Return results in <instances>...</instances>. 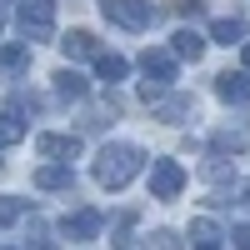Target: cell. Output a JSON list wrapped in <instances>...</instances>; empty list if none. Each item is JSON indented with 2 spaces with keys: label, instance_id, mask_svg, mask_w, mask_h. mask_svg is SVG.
<instances>
[{
  "label": "cell",
  "instance_id": "1",
  "mask_svg": "<svg viewBox=\"0 0 250 250\" xmlns=\"http://www.w3.org/2000/svg\"><path fill=\"white\" fill-rule=\"evenodd\" d=\"M140 170H145V150H140V145H130V140L100 145V155H95V180L105 185V190H125Z\"/></svg>",
  "mask_w": 250,
  "mask_h": 250
},
{
  "label": "cell",
  "instance_id": "2",
  "mask_svg": "<svg viewBox=\"0 0 250 250\" xmlns=\"http://www.w3.org/2000/svg\"><path fill=\"white\" fill-rule=\"evenodd\" d=\"M15 25L25 40H50L55 35V0H20Z\"/></svg>",
  "mask_w": 250,
  "mask_h": 250
},
{
  "label": "cell",
  "instance_id": "3",
  "mask_svg": "<svg viewBox=\"0 0 250 250\" xmlns=\"http://www.w3.org/2000/svg\"><path fill=\"white\" fill-rule=\"evenodd\" d=\"M100 15H105L110 25H120V30H145L155 20L150 0H100Z\"/></svg>",
  "mask_w": 250,
  "mask_h": 250
},
{
  "label": "cell",
  "instance_id": "4",
  "mask_svg": "<svg viewBox=\"0 0 250 250\" xmlns=\"http://www.w3.org/2000/svg\"><path fill=\"white\" fill-rule=\"evenodd\" d=\"M140 70H145L140 85H150V90H160V95H165V90L180 80V60H175L170 50H145V55H140Z\"/></svg>",
  "mask_w": 250,
  "mask_h": 250
},
{
  "label": "cell",
  "instance_id": "5",
  "mask_svg": "<svg viewBox=\"0 0 250 250\" xmlns=\"http://www.w3.org/2000/svg\"><path fill=\"white\" fill-rule=\"evenodd\" d=\"M185 190V165L180 160H155L150 165V195L155 200H175Z\"/></svg>",
  "mask_w": 250,
  "mask_h": 250
},
{
  "label": "cell",
  "instance_id": "6",
  "mask_svg": "<svg viewBox=\"0 0 250 250\" xmlns=\"http://www.w3.org/2000/svg\"><path fill=\"white\" fill-rule=\"evenodd\" d=\"M35 150L45 155L50 165H70V160L80 155V135H40V140H35Z\"/></svg>",
  "mask_w": 250,
  "mask_h": 250
},
{
  "label": "cell",
  "instance_id": "7",
  "mask_svg": "<svg viewBox=\"0 0 250 250\" xmlns=\"http://www.w3.org/2000/svg\"><path fill=\"white\" fill-rule=\"evenodd\" d=\"M215 95L225 105H250V70H225L215 75Z\"/></svg>",
  "mask_w": 250,
  "mask_h": 250
},
{
  "label": "cell",
  "instance_id": "8",
  "mask_svg": "<svg viewBox=\"0 0 250 250\" xmlns=\"http://www.w3.org/2000/svg\"><path fill=\"white\" fill-rule=\"evenodd\" d=\"M100 225H105V220H100V210H90V205H85V210H75V215L60 220V230H65L70 240H95Z\"/></svg>",
  "mask_w": 250,
  "mask_h": 250
},
{
  "label": "cell",
  "instance_id": "9",
  "mask_svg": "<svg viewBox=\"0 0 250 250\" xmlns=\"http://www.w3.org/2000/svg\"><path fill=\"white\" fill-rule=\"evenodd\" d=\"M60 50H65V60H100V55H105L90 30H70L65 40H60Z\"/></svg>",
  "mask_w": 250,
  "mask_h": 250
},
{
  "label": "cell",
  "instance_id": "10",
  "mask_svg": "<svg viewBox=\"0 0 250 250\" xmlns=\"http://www.w3.org/2000/svg\"><path fill=\"white\" fill-rule=\"evenodd\" d=\"M30 65V45L25 40H10V45H0V80H10Z\"/></svg>",
  "mask_w": 250,
  "mask_h": 250
},
{
  "label": "cell",
  "instance_id": "11",
  "mask_svg": "<svg viewBox=\"0 0 250 250\" xmlns=\"http://www.w3.org/2000/svg\"><path fill=\"white\" fill-rule=\"evenodd\" d=\"M170 55H175V60H200V55H205V40H200L190 25H185V30L170 35Z\"/></svg>",
  "mask_w": 250,
  "mask_h": 250
},
{
  "label": "cell",
  "instance_id": "12",
  "mask_svg": "<svg viewBox=\"0 0 250 250\" xmlns=\"http://www.w3.org/2000/svg\"><path fill=\"white\" fill-rule=\"evenodd\" d=\"M35 185H40V190H70V185H75V170H70V165H40V170H35Z\"/></svg>",
  "mask_w": 250,
  "mask_h": 250
},
{
  "label": "cell",
  "instance_id": "13",
  "mask_svg": "<svg viewBox=\"0 0 250 250\" xmlns=\"http://www.w3.org/2000/svg\"><path fill=\"white\" fill-rule=\"evenodd\" d=\"M210 40H220V45H245V20L240 15H220L210 25Z\"/></svg>",
  "mask_w": 250,
  "mask_h": 250
},
{
  "label": "cell",
  "instance_id": "14",
  "mask_svg": "<svg viewBox=\"0 0 250 250\" xmlns=\"http://www.w3.org/2000/svg\"><path fill=\"white\" fill-rule=\"evenodd\" d=\"M185 115H195V100H190V95H165L160 105H155V120H170V125H180Z\"/></svg>",
  "mask_w": 250,
  "mask_h": 250
},
{
  "label": "cell",
  "instance_id": "15",
  "mask_svg": "<svg viewBox=\"0 0 250 250\" xmlns=\"http://www.w3.org/2000/svg\"><path fill=\"white\" fill-rule=\"evenodd\" d=\"M220 240H225V235H220L215 220H205V215L190 220V245H195V250H220Z\"/></svg>",
  "mask_w": 250,
  "mask_h": 250
},
{
  "label": "cell",
  "instance_id": "16",
  "mask_svg": "<svg viewBox=\"0 0 250 250\" xmlns=\"http://www.w3.org/2000/svg\"><path fill=\"white\" fill-rule=\"evenodd\" d=\"M55 95H60V100H80V95H85V75L70 70V65H60V70H55Z\"/></svg>",
  "mask_w": 250,
  "mask_h": 250
},
{
  "label": "cell",
  "instance_id": "17",
  "mask_svg": "<svg viewBox=\"0 0 250 250\" xmlns=\"http://www.w3.org/2000/svg\"><path fill=\"white\" fill-rule=\"evenodd\" d=\"M95 70H100V80H105V85H115V80H125V75H130V60H125V55H115V50H105V55L95 60Z\"/></svg>",
  "mask_w": 250,
  "mask_h": 250
},
{
  "label": "cell",
  "instance_id": "18",
  "mask_svg": "<svg viewBox=\"0 0 250 250\" xmlns=\"http://www.w3.org/2000/svg\"><path fill=\"white\" fill-rule=\"evenodd\" d=\"M20 140H25V120L15 110H5L0 115V150H5V145H20Z\"/></svg>",
  "mask_w": 250,
  "mask_h": 250
},
{
  "label": "cell",
  "instance_id": "19",
  "mask_svg": "<svg viewBox=\"0 0 250 250\" xmlns=\"http://www.w3.org/2000/svg\"><path fill=\"white\" fill-rule=\"evenodd\" d=\"M210 145L215 150H250V130H215Z\"/></svg>",
  "mask_w": 250,
  "mask_h": 250
},
{
  "label": "cell",
  "instance_id": "20",
  "mask_svg": "<svg viewBox=\"0 0 250 250\" xmlns=\"http://www.w3.org/2000/svg\"><path fill=\"white\" fill-rule=\"evenodd\" d=\"M145 250H185V240L175 230H150L145 235Z\"/></svg>",
  "mask_w": 250,
  "mask_h": 250
},
{
  "label": "cell",
  "instance_id": "21",
  "mask_svg": "<svg viewBox=\"0 0 250 250\" xmlns=\"http://www.w3.org/2000/svg\"><path fill=\"white\" fill-rule=\"evenodd\" d=\"M20 215H25V200H20V195H0V230L15 225Z\"/></svg>",
  "mask_w": 250,
  "mask_h": 250
},
{
  "label": "cell",
  "instance_id": "22",
  "mask_svg": "<svg viewBox=\"0 0 250 250\" xmlns=\"http://www.w3.org/2000/svg\"><path fill=\"white\" fill-rule=\"evenodd\" d=\"M25 250H55L50 225H45V220H30V240H25Z\"/></svg>",
  "mask_w": 250,
  "mask_h": 250
},
{
  "label": "cell",
  "instance_id": "23",
  "mask_svg": "<svg viewBox=\"0 0 250 250\" xmlns=\"http://www.w3.org/2000/svg\"><path fill=\"white\" fill-rule=\"evenodd\" d=\"M230 245H240V250H250V220H245V225H235V230H230Z\"/></svg>",
  "mask_w": 250,
  "mask_h": 250
},
{
  "label": "cell",
  "instance_id": "24",
  "mask_svg": "<svg viewBox=\"0 0 250 250\" xmlns=\"http://www.w3.org/2000/svg\"><path fill=\"white\" fill-rule=\"evenodd\" d=\"M175 10H180V15H195V10H200V0H175Z\"/></svg>",
  "mask_w": 250,
  "mask_h": 250
},
{
  "label": "cell",
  "instance_id": "25",
  "mask_svg": "<svg viewBox=\"0 0 250 250\" xmlns=\"http://www.w3.org/2000/svg\"><path fill=\"white\" fill-rule=\"evenodd\" d=\"M235 200H240V205H250V180H245L240 190H235Z\"/></svg>",
  "mask_w": 250,
  "mask_h": 250
},
{
  "label": "cell",
  "instance_id": "26",
  "mask_svg": "<svg viewBox=\"0 0 250 250\" xmlns=\"http://www.w3.org/2000/svg\"><path fill=\"white\" fill-rule=\"evenodd\" d=\"M245 70H250V40H245Z\"/></svg>",
  "mask_w": 250,
  "mask_h": 250
},
{
  "label": "cell",
  "instance_id": "27",
  "mask_svg": "<svg viewBox=\"0 0 250 250\" xmlns=\"http://www.w3.org/2000/svg\"><path fill=\"white\" fill-rule=\"evenodd\" d=\"M0 30H5V15H0Z\"/></svg>",
  "mask_w": 250,
  "mask_h": 250
}]
</instances>
